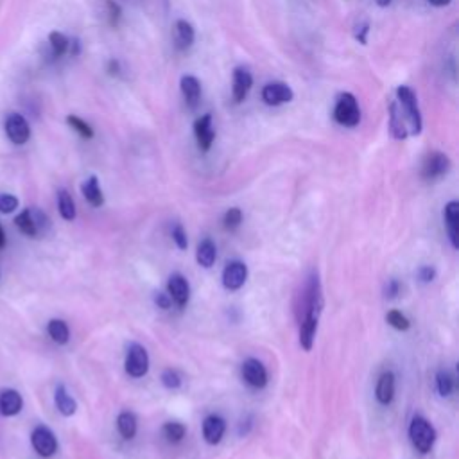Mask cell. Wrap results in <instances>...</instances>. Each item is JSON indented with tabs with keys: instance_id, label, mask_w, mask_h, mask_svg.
<instances>
[{
	"instance_id": "1",
	"label": "cell",
	"mask_w": 459,
	"mask_h": 459,
	"mask_svg": "<svg viewBox=\"0 0 459 459\" xmlns=\"http://www.w3.org/2000/svg\"><path fill=\"white\" fill-rule=\"evenodd\" d=\"M14 224L29 239H40V237L47 235L50 230L49 215L45 214L41 208H36V206L23 208L14 217Z\"/></svg>"
},
{
	"instance_id": "2",
	"label": "cell",
	"mask_w": 459,
	"mask_h": 459,
	"mask_svg": "<svg viewBox=\"0 0 459 459\" xmlns=\"http://www.w3.org/2000/svg\"><path fill=\"white\" fill-rule=\"evenodd\" d=\"M397 103L400 104V108L404 110V115H406L407 122H409L411 135H420L422 133V113H420V106H418V99H416V94L409 86L402 85L397 88Z\"/></svg>"
},
{
	"instance_id": "3",
	"label": "cell",
	"mask_w": 459,
	"mask_h": 459,
	"mask_svg": "<svg viewBox=\"0 0 459 459\" xmlns=\"http://www.w3.org/2000/svg\"><path fill=\"white\" fill-rule=\"evenodd\" d=\"M334 119L338 124L346 126V128H355L361 122V108L357 103L355 95L350 92H344L338 97V103L334 108Z\"/></svg>"
},
{
	"instance_id": "4",
	"label": "cell",
	"mask_w": 459,
	"mask_h": 459,
	"mask_svg": "<svg viewBox=\"0 0 459 459\" xmlns=\"http://www.w3.org/2000/svg\"><path fill=\"white\" fill-rule=\"evenodd\" d=\"M409 438L416 451L427 454L436 442V431L427 420L422 418V416H415L409 425Z\"/></svg>"
},
{
	"instance_id": "5",
	"label": "cell",
	"mask_w": 459,
	"mask_h": 459,
	"mask_svg": "<svg viewBox=\"0 0 459 459\" xmlns=\"http://www.w3.org/2000/svg\"><path fill=\"white\" fill-rule=\"evenodd\" d=\"M31 445L40 458H52L58 452V438L47 425H36L31 433Z\"/></svg>"
},
{
	"instance_id": "6",
	"label": "cell",
	"mask_w": 459,
	"mask_h": 459,
	"mask_svg": "<svg viewBox=\"0 0 459 459\" xmlns=\"http://www.w3.org/2000/svg\"><path fill=\"white\" fill-rule=\"evenodd\" d=\"M126 371L133 379H140L149 371V355L148 350L139 343H131L126 353Z\"/></svg>"
},
{
	"instance_id": "7",
	"label": "cell",
	"mask_w": 459,
	"mask_h": 459,
	"mask_svg": "<svg viewBox=\"0 0 459 459\" xmlns=\"http://www.w3.org/2000/svg\"><path fill=\"white\" fill-rule=\"evenodd\" d=\"M6 135L8 139L14 144V146H23L31 139V126L26 121V117L20 113H9L6 117L4 124Z\"/></svg>"
},
{
	"instance_id": "8",
	"label": "cell",
	"mask_w": 459,
	"mask_h": 459,
	"mask_svg": "<svg viewBox=\"0 0 459 459\" xmlns=\"http://www.w3.org/2000/svg\"><path fill=\"white\" fill-rule=\"evenodd\" d=\"M293 97H295L293 88L282 81H273L262 88V101L268 106H282V104L291 103Z\"/></svg>"
},
{
	"instance_id": "9",
	"label": "cell",
	"mask_w": 459,
	"mask_h": 459,
	"mask_svg": "<svg viewBox=\"0 0 459 459\" xmlns=\"http://www.w3.org/2000/svg\"><path fill=\"white\" fill-rule=\"evenodd\" d=\"M451 169V160L445 153L434 151L431 155H427V158L424 160L422 165V178L424 179H438L445 176Z\"/></svg>"
},
{
	"instance_id": "10",
	"label": "cell",
	"mask_w": 459,
	"mask_h": 459,
	"mask_svg": "<svg viewBox=\"0 0 459 459\" xmlns=\"http://www.w3.org/2000/svg\"><path fill=\"white\" fill-rule=\"evenodd\" d=\"M194 137H196L197 148L201 151H208L212 148V144L215 140V130H214V119L212 113H205L194 122Z\"/></svg>"
},
{
	"instance_id": "11",
	"label": "cell",
	"mask_w": 459,
	"mask_h": 459,
	"mask_svg": "<svg viewBox=\"0 0 459 459\" xmlns=\"http://www.w3.org/2000/svg\"><path fill=\"white\" fill-rule=\"evenodd\" d=\"M242 379L246 380V384H250L251 388L260 389L268 384V370L259 359L250 357L242 362Z\"/></svg>"
},
{
	"instance_id": "12",
	"label": "cell",
	"mask_w": 459,
	"mask_h": 459,
	"mask_svg": "<svg viewBox=\"0 0 459 459\" xmlns=\"http://www.w3.org/2000/svg\"><path fill=\"white\" fill-rule=\"evenodd\" d=\"M248 280V266L241 260L228 262L223 271V286L230 291L241 289Z\"/></svg>"
},
{
	"instance_id": "13",
	"label": "cell",
	"mask_w": 459,
	"mask_h": 459,
	"mask_svg": "<svg viewBox=\"0 0 459 459\" xmlns=\"http://www.w3.org/2000/svg\"><path fill=\"white\" fill-rule=\"evenodd\" d=\"M167 291H169V296L174 304L179 305V307H185L191 300V286H188V280L179 273H174L170 275L169 282H167Z\"/></svg>"
},
{
	"instance_id": "14",
	"label": "cell",
	"mask_w": 459,
	"mask_h": 459,
	"mask_svg": "<svg viewBox=\"0 0 459 459\" xmlns=\"http://www.w3.org/2000/svg\"><path fill=\"white\" fill-rule=\"evenodd\" d=\"M251 86H253V76L251 72L244 67H239L233 70V81H232V94L235 103H242L248 94H250Z\"/></svg>"
},
{
	"instance_id": "15",
	"label": "cell",
	"mask_w": 459,
	"mask_h": 459,
	"mask_svg": "<svg viewBox=\"0 0 459 459\" xmlns=\"http://www.w3.org/2000/svg\"><path fill=\"white\" fill-rule=\"evenodd\" d=\"M23 409L22 395L13 388H6L0 391V415L2 416H17Z\"/></svg>"
},
{
	"instance_id": "16",
	"label": "cell",
	"mask_w": 459,
	"mask_h": 459,
	"mask_svg": "<svg viewBox=\"0 0 459 459\" xmlns=\"http://www.w3.org/2000/svg\"><path fill=\"white\" fill-rule=\"evenodd\" d=\"M196 40V31H194V26L187 20H176L174 22V45L178 50H187L191 49L192 43Z\"/></svg>"
},
{
	"instance_id": "17",
	"label": "cell",
	"mask_w": 459,
	"mask_h": 459,
	"mask_svg": "<svg viewBox=\"0 0 459 459\" xmlns=\"http://www.w3.org/2000/svg\"><path fill=\"white\" fill-rule=\"evenodd\" d=\"M224 431H226V422L219 415H210L206 416L203 422V436H205L206 443L215 445L223 440Z\"/></svg>"
},
{
	"instance_id": "18",
	"label": "cell",
	"mask_w": 459,
	"mask_h": 459,
	"mask_svg": "<svg viewBox=\"0 0 459 459\" xmlns=\"http://www.w3.org/2000/svg\"><path fill=\"white\" fill-rule=\"evenodd\" d=\"M389 131L391 137L397 140H406L409 130H407V122L402 119V108L397 101L389 104Z\"/></svg>"
},
{
	"instance_id": "19",
	"label": "cell",
	"mask_w": 459,
	"mask_h": 459,
	"mask_svg": "<svg viewBox=\"0 0 459 459\" xmlns=\"http://www.w3.org/2000/svg\"><path fill=\"white\" fill-rule=\"evenodd\" d=\"M179 88H182V95L185 99L188 108H196L201 99V83L197 77L194 76H183L179 81Z\"/></svg>"
},
{
	"instance_id": "20",
	"label": "cell",
	"mask_w": 459,
	"mask_h": 459,
	"mask_svg": "<svg viewBox=\"0 0 459 459\" xmlns=\"http://www.w3.org/2000/svg\"><path fill=\"white\" fill-rule=\"evenodd\" d=\"M375 397H377L379 404H382V406L391 404L393 397H395V375H393V371H384L380 375L379 382H377V389H375Z\"/></svg>"
},
{
	"instance_id": "21",
	"label": "cell",
	"mask_w": 459,
	"mask_h": 459,
	"mask_svg": "<svg viewBox=\"0 0 459 459\" xmlns=\"http://www.w3.org/2000/svg\"><path fill=\"white\" fill-rule=\"evenodd\" d=\"M445 223L447 230H449V237H451L452 248L458 250L459 248V203L458 201H451L445 206Z\"/></svg>"
},
{
	"instance_id": "22",
	"label": "cell",
	"mask_w": 459,
	"mask_h": 459,
	"mask_svg": "<svg viewBox=\"0 0 459 459\" xmlns=\"http://www.w3.org/2000/svg\"><path fill=\"white\" fill-rule=\"evenodd\" d=\"M54 404L58 407V411L61 413L63 416H72L76 415L77 411V402L74 400L68 389L63 386V384H58L56 386V391H54Z\"/></svg>"
},
{
	"instance_id": "23",
	"label": "cell",
	"mask_w": 459,
	"mask_h": 459,
	"mask_svg": "<svg viewBox=\"0 0 459 459\" xmlns=\"http://www.w3.org/2000/svg\"><path fill=\"white\" fill-rule=\"evenodd\" d=\"M81 192H83V196H85V199L88 201L90 205L95 206V208L104 205V194L101 191L97 176H90L88 179H85L83 185H81Z\"/></svg>"
},
{
	"instance_id": "24",
	"label": "cell",
	"mask_w": 459,
	"mask_h": 459,
	"mask_svg": "<svg viewBox=\"0 0 459 459\" xmlns=\"http://www.w3.org/2000/svg\"><path fill=\"white\" fill-rule=\"evenodd\" d=\"M318 321L314 318H305L300 323V344L304 348L305 352H311L312 344H314V339H316L318 332Z\"/></svg>"
},
{
	"instance_id": "25",
	"label": "cell",
	"mask_w": 459,
	"mask_h": 459,
	"mask_svg": "<svg viewBox=\"0 0 459 459\" xmlns=\"http://www.w3.org/2000/svg\"><path fill=\"white\" fill-rule=\"evenodd\" d=\"M217 259V248L210 239H205V241H201L199 246H197V253H196V260L199 266L203 268H212Z\"/></svg>"
},
{
	"instance_id": "26",
	"label": "cell",
	"mask_w": 459,
	"mask_h": 459,
	"mask_svg": "<svg viewBox=\"0 0 459 459\" xmlns=\"http://www.w3.org/2000/svg\"><path fill=\"white\" fill-rule=\"evenodd\" d=\"M47 332L56 344H67L70 339V329H68L67 321L58 320V318L47 323Z\"/></svg>"
},
{
	"instance_id": "27",
	"label": "cell",
	"mask_w": 459,
	"mask_h": 459,
	"mask_svg": "<svg viewBox=\"0 0 459 459\" xmlns=\"http://www.w3.org/2000/svg\"><path fill=\"white\" fill-rule=\"evenodd\" d=\"M117 427H119V433L124 440H133L135 434H137V416L131 413V411H122L119 418H117Z\"/></svg>"
},
{
	"instance_id": "28",
	"label": "cell",
	"mask_w": 459,
	"mask_h": 459,
	"mask_svg": "<svg viewBox=\"0 0 459 459\" xmlns=\"http://www.w3.org/2000/svg\"><path fill=\"white\" fill-rule=\"evenodd\" d=\"M58 210L59 215H61L65 221H74L77 215L76 203L72 199L70 192L68 191H59L58 192Z\"/></svg>"
},
{
	"instance_id": "29",
	"label": "cell",
	"mask_w": 459,
	"mask_h": 459,
	"mask_svg": "<svg viewBox=\"0 0 459 459\" xmlns=\"http://www.w3.org/2000/svg\"><path fill=\"white\" fill-rule=\"evenodd\" d=\"M68 43H70V40H68L67 36L63 35V32L52 31L49 35V45L56 58H61L63 54L68 52Z\"/></svg>"
},
{
	"instance_id": "30",
	"label": "cell",
	"mask_w": 459,
	"mask_h": 459,
	"mask_svg": "<svg viewBox=\"0 0 459 459\" xmlns=\"http://www.w3.org/2000/svg\"><path fill=\"white\" fill-rule=\"evenodd\" d=\"M454 377H452L451 371L440 370L436 375V388L438 393L442 397H451V393L454 391Z\"/></svg>"
},
{
	"instance_id": "31",
	"label": "cell",
	"mask_w": 459,
	"mask_h": 459,
	"mask_svg": "<svg viewBox=\"0 0 459 459\" xmlns=\"http://www.w3.org/2000/svg\"><path fill=\"white\" fill-rule=\"evenodd\" d=\"M67 124L70 126L72 130L76 131L79 137H83V139H86V140L94 139V130H92V126H90L86 121H83L81 117L68 115L67 117Z\"/></svg>"
},
{
	"instance_id": "32",
	"label": "cell",
	"mask_w": 459,
	"mask_h": 459,
	"mask_svg": "<svg viewBox=\"0 0 459 459\" xmlns=\"http://www.w3.org/2000/svg\"><path fill=\"white\" fill-rule=\"evenodd\" d=\"M164 436L167 438V442L178 443L185 438V425L178 424V422H169L164 425Z\"/></svg>"
},
{
	"instance_id": "33",
	"label": "cell",
	"mask_w": 459,
	"mask_h": 459,
	"mask_svg": "<svg viewBox=\"0 0 459 459\" xmlns=\"http://www.w3.org/2000/svg\"><path fill=\"white\" fill-rule=\"evenodd\" d=\"M386 321H388L393 329H397V330H409V326H411L409 320H407V318L404 316L400 311H389L388 314H386Z\"/></svg>"
},
{
	"instance_id": "34",
	"label": "cell",
	"mask_w": 459,
	"mask_h": 459,
	"mask_svg": "<svg viewBox=\"0 0 459 459\" xmlns=\"http://www.w3.org/2000/svg\"><path fill=\"white\" fill-rule=\"evenodd\" d=\"M20 206V201L13 194H0V214H13Z\"/></svg>"
},
{
	"instance_id": "35",
	"label": "cell",
	"mask_w": 459,
	"mask_h": 459,
	"mask_svg": "<svg viewBox=\"0 0 459 459\" xmlns=\"http://www.w3.org/2000/svg\"><path fill=\"white\" fill-rule=\"evenodd\" d=\"M223 223H224V228H226V230H235V228L241 226V223H242L241 208H230V210H228L226 214H224Z\"/></svg>"
},
{
	"instance_id": "36",
	"label": "cell",
	"mask_w": 459,
	"mask_h": 459,
	"mask_svg": "<svg viewBox=\"0 0 459 459\" xmlns=\"http://www.w3.org/2000/svg\"><path fill=\"white\" fill-rule=\"evenodd\" d=\"M162 382H164L165 388L178 389L179 386H182V377L178 375V371L165 370L164 373H162Z\"/></svg>"
},
{
	"instance_id": "37",
	"label": "cell",
	"mask_w": 459,
	"mask_h": 459,
	"mask_svg": "<svg viewBox=\"0 0 459 459\" xmlns=\"http://www.w3.org/2000/svg\"><path fill=\"white\" fill-rule=\"evenodd\" d=\"M106 8H108V20H110V26L117 27V23H119V20H121L122 17L121 6L117 4L115 0H108Z\"/></svg>"
},
{
	"instance_id": "38",
	"label": "cell",
	"mask_w": 459,
	"mask_h": 459,
	"mask_svg": "<svg viewBox=\"0 0 459 459\" xmlns=\"http://www.w3.org/2000/svg\"><path fill=\"white\" fill-rule=\"evenodd\" d=\"M173 241L176 242V246H178L179 250H187L188 246L187 233H185V230H183V226L179 223L174 224L173 228Z\"/></svg>"
},
{
	"instance_id": "39",
	"label": "cell",
	"mask_w": 459,
	"mask_h": 459,
	"mask_svg": "<svg viewBox=\"0 0 459 459\" xmlns=\"http://www.w3.org/2000/svg\"><path fill=\"white\" fill-rule=\"evenodd\" d=\"M434 277H436V269H434L433 266H422V268L418 269V278L424 282V284L433 282Z\"/></svg>"
},
{
	"instance_id": "40",
	"label": "cell",
	"mask_w": 459,
	"mask_h": 459,
	"mask_svg": "<svg viewBox=\"0 0 459 459\" xmlns=\"http://www.w3.org/2000/svg\"><path fill=\"white\" fill-rule=\"evenodd\" d=\"M155 302H156V305H158V307L165 309V311H167V309L170 307V304H173V300H170V296L165 295V293H156Z\"/></svg>"
},
{
	"instance_id": "41",
	"label": "cell",
	"mask_w": 459,
	"mask_h": 459,
	"mask_svg": "<svg viewBox=\"0 0 459 459\" xmlns=\"http://www.w3.org/2000/svg\"><path fill=\"white\" fill-rule=\"evenodd\" d=\"M398 293H400V284H398V280H389L388 284H386V296H388V298H397Z\"/></svg>"
},
{
	"instance_id": "42",
	"label": "cell",
	"mask_w": 459,
	"mask_h": 459,
	"mask_svg": "<svg viewBox=\"0 0 459 459\" xmlns=\"http://www.w3.org/2000/svg\"><path fill=\"white\" fill-rule=\"evenodd\" d=\"M368 32H370V26H368V23H362V26L357 27V31H355L357 41H359V43H362V45H366V41H368L366 35H368Z\"/></svg>"
},
{
	"instance_id": "43",
	"label": "cell",
	"mask_w": 459,
	"mask_h": 459,
	"mask_svg": "<svg viewBox=\"0 0 459 459\" xmlns=\"http://www.w3.org/2000/svg\"><path fill=\"white\" fill-rule=\"evenodd\" d=\"M429 4L434 6V8H445V6L451 4V0H429Z\"/></svg>"
},
{
	"instance_id": "44",
	"label": "cell",
	"mask_w": 459,
	"mask_h": 459,
	"mask_svg": "<svg viewBox=\"0 0 459 459\" xmlns=\"http://www.w3.org/2000/svg\"><path fill=\"white\" fill-rule=\"evenodd\" d=\"M108 70H110V74H119V61L112 59V61H110V68H108Z\"/></svg>"
},
{
	"instance_id": "45",
	"label": "cell",
	"mask_w": 459,
	"mask_h": 459,
	"mask_svg": "<svg viewBox=\"0 0 459 459\" xmlns=\"http://www.w3.org/2000/svg\"><path fill=\"white\" fill-rule=\"evenodd\" d=\"M6 246V232L4 228H2V224H0V250Z\"/></svg>"
},
{
	"instance_id": "46",
	"label": "cell",
	"mask_w": 459,
	"mask_h": 459,
	"mask_svg": "<svg viewBox=\"0 0 459 459\" xmlns=\"http://www.w3.org/2000/svg\"><path fill=\"white\" fill-rule=\"evenodd\" d=\"M389 4H391V0H377V6H380V8H388Z\"/></svg>"
}]
</instances>
